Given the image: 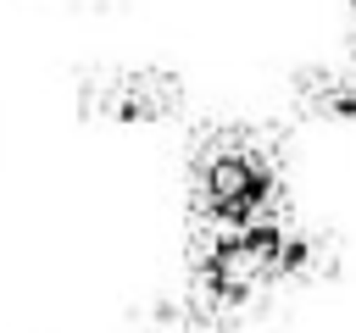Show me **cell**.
Instances as JSON below:
<instances>
[{"mask_svg": "<svg viewBox=\"0 0 356 333\" xmlns=\"http://www.w3.org/2000/svg\"><path fill=\"white\" fill-rule=\"evenodd\" d=\"M78 117L111 133H150L184 117V78L167 61H106L78 83Z\"/></svg>", "mask_w": 356, "mask_h": 333, "instance_id": "1", "label": "cell"}]
</instances>
